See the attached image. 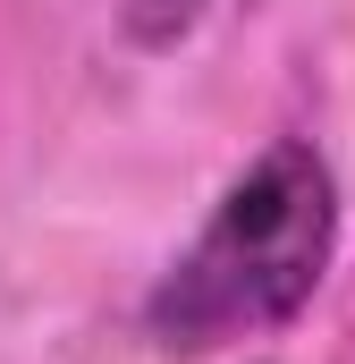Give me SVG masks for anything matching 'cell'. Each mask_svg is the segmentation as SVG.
I'll return each mask as SVG.
<instances>
[{
  "label": "cell",
  "instance_id": "6da1fadb",
  "mask_svg": "<svg viewBox=\"0 0 355 364\" xmlns=\"http://www.w3.org/2000/svg\"><path fill=\"white\" fill-rule=\"evenodd\" d=\"M330 263H339V170L322 161L313 136H271L153 279L144 339L161 356H212L288 331L322 296Z\"/></svg>",
  "mask_w": 355,
  "mask_h": 364
},
{
  "label": "cell",
  "instance_id": "7a4b0ae2",
  "mask_svg": "<svg viewBox=\"0 0 355 364\" xmlns=\"http://www.w3.org/2000/svg\"><path fill=\"white\" fill-rule=\"evenodd\" d=\"M212 17V0H119V43L127 51H144V60H161L178 51L195 26Z\"/></svg>",
  "mask_w": 355,
  "mask_h": 364
},
{
  "label": "cell",
  "instance_id": "3957f363",
  "mask_svg": "<svg viewBox=\"0 0 355 364\" xmlns=\"http://www.w3.org/2000/svg\"><path fill=\"white\" fill-rule=\"evenodd\" d=\"M246 9H254V0H246Z\"/></svg>",
  "mask_w": 355,
  "mask_h": 364
}]
</instances>
